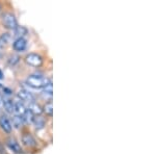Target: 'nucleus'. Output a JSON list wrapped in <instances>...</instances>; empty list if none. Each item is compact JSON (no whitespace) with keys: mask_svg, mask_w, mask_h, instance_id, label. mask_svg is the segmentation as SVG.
<instances>
[{"mask_svg":"<svg viewBox=\"0 0 156 154\" xmlns=\"http://www.w3.org/2000/svg\"><path fill=\"white\" fill-rule=\"evenodd\" d=\"M49 81L50 80L47 77L42 76V75L34 74L28 76L26 80V83L30 88H34V89H44L49 83Z\"/></svg>","mask_w":156,"mask_h":154,"instance_id":"f257e3e1","label":"nucleus"},{"mask_svg":"<svg viewBox=\"0 0 156 154\" xmlns=\"http://www.w3.org/2000/svg\"><path fill=\"white\" fill-rule=\"evenodd\" d=\"M24 62L31 67L39 68L43 65V57L37 53H29L24 57Z\"/></svg>","mask_w":156,"mask_h":154,"instance_id":"f03ea898","label":"nucleus"},{"mask_svg":"<svg viewBox=\"0 0 156 154\" xmlns=\"http://www.w3.org/2000/svg\"><path fill=\"white\" fill-rule=\"evenodd\" d=\"M2 23H3L4 26L9 29H15L18 26L16 17H15V15L12 14V13H5V14L2 16Z\"/></svg>","mask_w":156,"mask_h":154,"instance_id":"7ed1b4c3","label":"nucleus"},{"mask_svg":"<svg viewBox=\"0 0 156 154\" xmlns=\"http://www.w3.org/2000/svg\"><path fill=\"white\" fill-rule=\"evenodd\" d=\"M0 127L1 129L6 133H11L12 132V123H11V120L6 117V116L2 115L0 117Z\"/></svg>","mask_w":156,"mask_h":154,"instance_id":"20e7f679","label":"nucleus"},{"mask_svg":"<svg viewBox=\"0 0 156 154\" xmlns=\"http://www.w3.org/2000/svg\"><path fill=\"white\" fill-rule=\"evenodd\" d=\"M26 106H25L24 102L20 99H17L14 101V113L17 116H23L24 113L26 112Z\"/></svg>","mask_w":156,"mask_h":154,"instance_id":"39448f33","label":"nucleus"},{"mask_svg":"<svg viewBox=\"0 0 156 154\" xmlns=\"http://www.w3.org/2000/svg\"><path fill=\"white\" fill-rule=\"evenodd\" d=\"M27 47V41L24 39V38H19V39H16L12 44V48H14L15 51L18 52H23Z\"/></svg>","mask_w":156,"mask_h":154,"instance_id":"423d86ee","label":"nucleus"},{"mask_svg":"<svg viewBox=\"0 0 156 154\" xmlns=\"http://www.w3.org/2000/svg\"><path fill=\"white\" fill-rule=\"evenodd\" d=\"M18 99H20L21 101H26V102H32V101H34V95L31 94V93L29 92V91H26V90H20L18 92Z\"/></svg>","mask_w":156,"mask_h":154,"instance_id":"0eeeda50","label":"nucleus"},{"mask_svg":"<svg viewBox=\"0 0 156 154\" xmlns=\"http://www.w3.org/2000/svg\"><path fill=\"white\" fill-rule=\"evenodd\" d=\"M22 143L24 144L27 147H34V146L37 145V142L34 140V138L31 135V133L25 132L23 135H22Z\"/></svg>","mask_w":156,"mask_h":154,"instance_id":"6e6552de","label":"nucleus"},{"mask_svg":"<svg viewBox=\"0 0 156 154\" xmlns=\"http://www.w3.org/2000/svg\"><path fill=\"white\" fill-rule=\"evenodd\" d=\"M7 146H9V148L11 149L12 151H14V152L21 153V151H22L21 146H20V144L17 142L15 138H9V140H7Z\"/></svg>","mask_w":156,"mask_h":154,"instance_id":"1a4fd4ad","label":"nucleus"},{"mask_svg":"<svg viewBox=\"0 0 156 154\" xmlns=\"http://www.w3.org/2000/svg\"><path fill=\"white\" fill-rule=\"evenodd\" d=\"M2 106L4 107L7 113H14V101L9 99V98H3L2 99Z\"/></svg>","mask_w":156,"mask_h":154,"instance_id":"9d476101","label":"nucleus"},{"mask_svg":"<svg viewBox=\"0 0 156 154\" xmlns=\"http://www.w3.org/2000/svg\"><path fill=\"white\" fill-rule=\"evenodd\" d=\"M28 110H30L32 113H34V116H40L41 113H43L41 106H40L39 104H37V102H34V101H32V102L29 103L28 105Z\"/></svg>","mask_w":156,"mask_h":154,"instance_id":"9b49d317","label":"nucleus"},{"mask_svg":"<svg viewBox=\"0 0 156 154\" xmlns=\"http://www.w3.org/2000/svg\"><path fill=\"white\" fill-rule=\"evenodd\" d=\"M32 124L34 125V127H36L37 129H43L45 124H46V122H45L44 118L40 117V116H36L34 121H32Z\"/></svg>","mask_w":156,"mask_h":154,"instance_id":"f8f14e48","label":"nucleus"},{"mask_svg":"<svg viewBox=\"0 0 156 154\" xmlns=\"http://www.w3.org/2000/svg\"><path fill=\"white\" fill-rule=\"evenodd\" d=\"M12 126H14L15 128H20L23 124V119H22V116H17L14 115L12 118Z\"/></svg>","mask_w":156,"mask_h":154,"instance_id":"ddd939ff","label":"nucleus"},{"mask_svg":"<svg viewBox=\"0 0 156 154\" xmlns=\"http://www.w3.org/2000/svg\"><path fill=\"white\" fill-rule=\"evenodd\" d=\"M14 30H15V37H16L17 39L23 38L25 34H27V28L24 26H17Z\"/></svg>","mask_w":156,"mask_h":154,"instance_id":"4468645a","label":"nucleus"},{"mask_svg":"<svg viewBox=\"0 0 156 154\" xmlns=\"http://www.w3.org/2000/svg\"><path fill=\"white\" fill-rule=\"evenodd\" d=\"M42 110L46 113V116H48V117H52V115H53V104H52V101L47 102L46 104L44 105V107H43Z\"/></svg>","mask_w":156,"mask_h":154,"instance_id":"2eb2a0df","label":"nucleus"},{"mask_svg":"<svg viewBox=\"0 0 156 154\" xmlns=\"http://www.w3.org/2000/svg\"><path fill=\"white\" fill-rule=\"evenodd\" d=\"M34 117L36 116L34 115L30 110H28V109H26V112L24 113V115L22 116V119H23V122L24 123H27V124H30V123H32V121H34Z\"/></svg>","mask_w":156,"mask_h":154,"instance_id":"dca6fc26","label":"nucleus"},{"mask_svg":"<svg viewBox=\"0 0 156 154\" xmlns=\"http://www.w3.org/2000/svg\"><path fill=\"white\" fill-rule=\"evenodd\" d=\"M44 91H45V94H49L50 96L52 95V82L49 81L48 84L44 88Z\"/></svg>","mask_w":156,"mask_h":154,"instance_id":"f3484780","label":"nucleus"},{"mask_svg":"<svg viewBox=\"0 0 156 154\" xmlns=\"http://www.w3.org/2000/svg\"><path fill=\"white\" fill-rule=\"evenodd\" d=\"M2 107V97H1V95H0V108Z\"/></svg>","mask_w":156,"mask_h":154,"instance_id":"a211bd4d","label":"nucleus"},{"mask_svg":"<svg viewBox=\"0 0 156 154\" xmlns=\"http://www.w3.org/2000/svg\"><path fill=\"white\" fill-rule=\"evenodd\" d=\"M3 78V73H2V71L0 70V79H2Z\"/></svg>","mask_w":156,"mask_h":154,"instance_id":"6ab92c4d","label":"nucleus"},{"mask_svg":"<svg viewBox=\"0 0 156 154\" xmlns=\"http://www.w3.org/2000/svg\"><path fill=\"white\" fill-rule=\"evenodd\" d=\"M0 9H1V4H0Z\"/></svg>","mask_w":156,"mask_h":154,"instance_id":"aec40b11","label":"nucleus"}]
</instances>
